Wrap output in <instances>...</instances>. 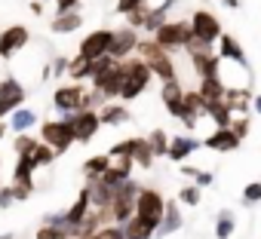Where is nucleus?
<instances>
[{
  "label": "nucleus",
  "instance_id": "obj_1",
  "mask_svg": "<svg viewBox=\"0 0 261 239\" xmlns=\"http://www.w3.org/2000/svg\"><path fill=\"white\" fill-rule=\"evenodd\" d=\"M139 58L148 65V71H151V77H157V80H163V83H172V80H178V71H175V58L166 52V49H160L151 37H142L139 40Z\"/></svg>",
  "mask_w": 261,
  "mask_h": 239
},
{
  "label": "nucleus",
  "instance_id": "obj_2",
  "mask_svg": "<svg viewBox=\"0 0 261 239\" xmlns=\"http://www.w3.org/2000/svg\"><path fill=\"white\" fill-rule=\"evenodd\" d=\"M123 68V86H120V101H136L148 86H151V71L139 55H129L126 62H120Z\"/></svg>",
  "mask_w": 261,
  "mask_h": 239
},
{
  "label": "nucleus",
  "instance_id": "obj_3",
  "mask_svg": "<svg viewBox=\"0 0 261 239\" xmlns=\"http://www.w3.org/2000/svg\"><path fill=\"white\" fill-rule=\"evenodd\" d=\"M37 132H40L37 141L53 147L56 154H65L74 144V126L68 123V120H43V123L37 126Z\"/></svg>",
  "mask_w": 261,
  "mask_h": 239
},
{
  "label": "nucleus",
  "instance_id": "obj_4",
  "mask_svg": "<svg viewBox=\"0 0 261 239\" xmlns=\"http://www.w3.org/2000/svg\"><path fill=\"white\" fill-rule=\"evenodd\" d=\"M163 208H166V196L157 190V187H139V196H136V218L148 221L154 230L160 227L163 221Z\"/></svg>",
  "mask_w": 261,
  "mask_h": 239
},
{
  "label": "nucleus",
  "instance_id": "obj_5",
  "mask_svg": "<svg viewBox=\"0 0 261 239\" xmlns=\"http://www.w3.org/2000/svg\"><path fill=\"white\" fill-rule=\"evenodd\" d=\"M139 187H142V184H136L133 178H129L126 184H120V187H114L111 221H114L117 227H123L129 218H136V196H139Z\"/></svg>",
  "mask_w": 261,
  "mask_h": 239
},
{
  "label": "nucleus",
  "instance_id": "obj_6",
  "mask_svg": "<svg viewBox=\"0 0 261 239\" xmlns=\"http://www.w3.org/2000/svg\"><path fill=\"white\" fill-rule=\"evenodd\" d=\"M191 37H194V34H191V25H188V22H172V19H169V22H163V25L154 31L151 40H154L160 49H166V52L172 55L175 49H185Z\"/></svg>",
  "mask_w": 261,
  "mask_h": 239
},
{
  "label": "nucleus",
  "instance_id": "obj_7",
  "mask_svg": "<svg viewBox=\"0 0 261 239\" xmlns=\"http://www.w3.org/2000/svg\"><path fill=\"white\" fill-rule=\"evenodd\" d=\"M188 25H191V34H194L200 43H206V46L218 43V37L224 34V31H221L218 16H215V13H209V10H197V13L188 19Z\"/></svg>",
  "mask_w": 261,
  "mask_h": 239
},
{
  "label": "nucleus",
  "instance_id": "obj_8",
  "mask_svg": "<svg viewBox=\"0 0 261 239\" xmlns=\"http://www.w3.org/2000/svg\"><path fill=\"white\" fill-rule=\"evenodd\" d=\"M62 120H68V123L74 126V141L77 144H89L95 135H98V129H101V123H98V110H77V113H68V116H62Z\"/></svg>",
  "mask_w": 261,
  "mask_h": 239
},
{
  "label": "nucleus",
  "instance_id": "obj_9",
  "mask_svg": "<svg viewBox=\"0 0 261 239\" xmlns=\"http://www.w3.org/2000/svg\"><path fill=\"white\" fill-rule=\"evenodd\" d=\"M83 98H86L83 83H65V86H59V89L53 92V107H56L62 116H68V113L83 110Z\"/></svg>",
  "mask_w": 261,
  "mask_h": 239
},
{
  "label": "nucleus",
  "instance_id": "obj_10",
  "mask_svg": "<svg viewBox=\"0 0 261 239\" xmlns=\"http://www.w3.org/2000/svg\"><path fill=\"white\" fill-rule=\"evenodd\" d=\"M25 98H28L25 86L13 74L4 77V83H0V120H7L10 113H16L19 107H25Z\"/></svg>",
  "mask_w": 261,
  "mask_h": 239
},
{
  "label": "nucleus",
  "instance_id": "obj_11",
  "mask_svg": "<svg viewBox=\"0 0 261 239\" xmlns=\"http://www.w3.org/2000/svg\"><path fill=\"white\" fill-rule=\"evenodd\" d=\"M111 37H114V28H98V31H89V34L80 40L77 55H80V58H86V62H95V58L108 55V49H111Z\"/></svg>",
  "mask_w": 261,
  "mask_h": 239
},
{
  "label": "nucleus",
  "instance_id": "obj_12",
  "mask_svg": "<svg viewBox=\"0 0 261 239\" xmlns=\"http://www.w3.org/2000/svg\"><path fill=\"white\" fill-rule=\"evenodd\" d=\"M139 40H142V37H139V31H133V28H114L108 58H114V62H126L129 55L139 49Z\"/></svg>",
  "mask_w": 261,
  "mask_h": 239
},
{
  "label": "nucleus",
  "instance_id": "obj_13",
  "mask_svg": "<svg viewBox=\"0 0 261 239\" xmlns=\"http://www.w3.org/2000/svg\"><path fill=\"white\" fill-rule=\"evenodd\" d=\"M31 40V31L25 25H10L0 31V58H13L19 49H25Z\"/></svg>",
  "mask_w": 261,
  "mask_h": 239
},
{
  "label": "nucleus",
  "instance_id": "obj_14",
  "mask_svg": "<svg viewBox=\"0 0 261 239\" xmlns=\"http://www.w3.org/2000/svg\"><path fill=\"white\" fill-rule=\"evenodd\" d=\"M120 86H123V68H120V62H117L111 71H105V74L92 77V92H98L105 101L120 98Z\"/></svg>",
  "mask_w": 261,
  "mask_h": 239
},
{
  "label": "nucleus",
  "instance_id": "obj_15",
  "mask_svg": "<svg viewBox=\"0 0 261 239\" xmlns=\"http://www.w3.org/2000/svg\"><path fill=\"white\" fill-rule=\"evenodd\" d=\"M221 62H227V65H237V68H249V62H246V52H243V46H240V40L233 37V34H221L218 37V52H215Z\"/></svg>",
  "mask_w": 261,
  "mask_h": 239
},
{
  "label": "nucleus",
  "instance_id": "obj_16",
  "mask_svg": "<svg viewBox=\"0 0 261 239\" xmlns=\"http://www.w3.org/2000/svg\"><path fill=\"white\" fill-rule=\"evenodd\" d=\"M221 101L230 113H252V86H227Z\"/></svg>",
  "mask_w": 261,
  "mask_h": 239
},
{
  "label": "nucleus",
  "instance_id": "obj_17",
  "mask_svg": "<svg viewBox=\"0 0 261 239\" xmlns=\"http://www.w3.org/2000/svg\"><path fill=\"white\" fill-rule=\"evenodd\" d=\"M200 144H203V147H209V151H215V154H230V151H237L243 141H240L230 129H212Z\"/></svg>",
  "mask_w": 261,
  "mask_h": 239
},
{
  "label": "nucleus",
  "instance_id": "obj_18",
  "mask_svg": "<svg viewBox=\"0 0 261 239\" xmlns=\"http://www.w3.org/2000/svg\"><path fill=\"white\" fill-rule=\"evenodd\" d=\"M89 208H92V202H89V190L86 187H80L77 190V196H74V202L68 205V212H65V221H68V227L71 230H77V224L89 215ZM74 239V236H71Z\"/></svg>",
  "mask_w": 261,
  "mask_h": 239
},
{
  "label": "nucleus",
  "instance_id": "obj_19",
  "mask_svg": "<svg viewBox=\"0 0 261 239\" xmlns=\"http://www.w3.org/2000/svg\"><path fill=\"white\" fill-rule=\"evenodd\" d=\"M200 147V141L197 138H191V135H175V138H169V151H166V157L172 160V163H188V157L194 154Z\"/></svg>",
  "mask_w": 261,
  "mask_h": 239
},
{
  "label": "nucleus",
  "instance_id": "obj_20",
  "mask_svg": "<svg viewBox=\"0 0 261 239\" xmlns=\"http://www.w3.org/2000/svg\"><path fill=\"white\" fill-rule=\"evenodd\" d=\"M181 224H185V218H181L178 202H175V199H166L163 221H160V227H157V233H154V236H172V233H178V230H181Z\"/></svg>",
  "mask_w": 261,
  "mask_h": 239
},
{
  "label": "nucleus",
  "instance_id": "obj_21",
  "mask_svg": "<svg viewBox=\"0 0 261 239\" xmlns=\"http://www.w3.org/2000/svg\"><path fill=\"white\" fill-rule=\"evenodd\" d=\"M191 65H194V71H197V77L200 80H218V55L212 52V49H206V52H197V55H191Z\"/></svg>",
  "mask_w": 261,
  "mask_h": 239
},
{
  "label": "nucleus",
  "instance_id": "obj_22",
  "mask_svg": "<svg viewBox=\"0 0 261 239\" xmlns=\"http://www.w3.org/2000/svg\"><path fill=\"white\" fill-rule=\"evenodd\" d=\"M181 95H185V89H181V80H172V83H163L160 86V98H163V104H166V113L169 116H181Z\"/></svg>",
  "mask_w": 261,
  "mask_h": 239
},
{
  "label": "nucleus",
  "instance_id": "obj_23",
  "mask_svg": "<svg viewBox=\"0 0 261 239\" xmlns=\"http://www.w3.org/2000/svg\"><path fill=\"white\" fill-rule=\"evenodd\" d=\"M37 126H40L37 123V113L31 107H19L16 113H10V123H7V129H13L16 135H25V132L37 129Z\"/></svg>",
  "mask_w": 261,
  "mask_h": 239
},
{
  "label": "nucleus",
  "instance_id": "obj_24",
  "mask_svg": "<svg viewBox=\"0 0 261 239\" xmlns=\"http://www.w3.org/2000/svg\"><path fill=\"white\" fill-rule=\"evenodd\" d=\"M129 120H133V113L126 110V104H105L98 110V123L101 126H123Z\"/></svg>",
  "mask_w": 261,
  "mask_h": 239
},
{
  "label": "nucleus",
  "instance_id": "obj_25",
  "mask_svg": "<svg viewBox=\"0 0 261 239\" xmlns=\"http://www.w3.org/2000/svg\"><path fill=\"white\" fill-rule=\"evenodd\" d=\"M133 163H136L139 169H145V172L154 169V151H151L148 138H142V135L133 138Z\"/></svg>",
  "mask_w": 261,
  "mask_h": 239
},
{
  "label": "nucleus",
  "instance_id": "obj_26",
  "mask_svg": "<svg viewBox=\"0 0 261 239\" xmlns=\"http://www.w3.org/2000/svg\"><path fill=\"white\" fill-rule=\"evenodd\" d=\"M83 28V16L80 13H65V16H53L49 22V31L53 34H74Z\"/></svg>",
  "mask_w": 261,
  "mask_h": 239
},
{
  "label": "nucleus",
  "instance_id": "obj_27",
  "mask_svg": "<svg viewBox=\"0 0 261 239\" xmlns=\"http://www.w3.org/2000/svg\"><path fill=\"white\" fill-rule=\"evenodd\" d=\"M154 233L157 230L148 221H142V218H129L123 224V239H154Z\"/></svg>",
  "mask_w": 261,
  "mask_h": 239
},
{
  "label": "nucleus",
  "instance_id": "obj_28",
  "mask_svg": "<svg viewBox=\"0 0 261 239\" xmlns=\"http://www.w3.org/2000/svg\"><path fill=\"white\" fill-rule=\"evenodd\" d=\"M34 160L28 157H16V169H13V181L10 184H34Z\"/></svg>",
  "mask_w": 261,
  "mask_h": 239
},
{
  "label": "nucleus",
  "instance_id": "obj_29",
  "mask_svg": "<svg viewBox=\"0 0 261 239\" xmlns=\"http://www.w3.org/2000/svg\"><path fill=\"white\" fill-rule=\"evenodd\" d=\"M65 77H68V80H74V83L92 80V62H86V58L74 55V58L68 62V71H65Z\"/></svg>",
  "mask_w": 261,
  "mask_h": 239
},
{
  "label": "nucleus",
  "instance_id": "obj_30",
  "mask_svg": "<svg viewBox=\"0 0 261 239\" xmlns=\"http://www.w3.org/2000/svg\"><path fill=\"white\" fill-rule=\"evenodd\" d=\"M233 230H237V218H233V212H230V208H221V212L215 215V239H230Z\"/></svg>",
  "mask_w": 261,
  "mask_h": 239
},
{
  "label": "nucleus",
  "instance_id": "obj_31",
  "mask_svg": "<svg viewBox=\"0 0 261 239\" xmlns=\"http://www.w3.org/2000/svg\"><path fill=\"white\" fill-rule=\"evenodd\" d=\"M181 175H188L200 190L203 187H212V181H215V172L212 169H197V166H188V163H181Z\"/></svg>",
  "mask_w": 261,
  "mask_h": 239
},
{
  "label": "nucleus",
  "instance_id": "obj_32",
  "mask_svg": "<svg viewBox=\"0 0 261 239\" xmlns=\"http://www.w3.org/2000/svg\"><path fill=\"white\" fill-rule=\"evenodd\" d=\"M197 92H200L203 101H221V98H224V83L215 80V77H212V80H200Z\"/></svg>",
  "mask_w": 261,
  "mask_h": 239
},
{
  "label": "nucleus",
  "instance_id": "obj_33",
  "mask_svg": "<svg viewBox=\"0 0 261 239\" xmlns=\"http://www.w3.org/2000/svg\"><path fill=\"white\" fill-rule=\"evenodd\" d=\"M108 166H111V157H108V154H95V157H89V160L83 163V175H86V178H101Z\"/></svg>",
  "mask_w": 261,
  "mask_h": 239
},
{
  "label": "nucleus",
  "instance_id": "obj_34",
  "mask_svg": "<svg viewBox=\"0 0 261 239\" xmlns=\"http://www.w3.org/2000/svg\"><path fill=\"white\" fill-rule=\"evenodd\" d=\"M148 138V144H151V151H154V160L157 157H166V151H169V135L163 132V129H151V135H145Z\"/></svg>",
  "mask_w": 261,
  "mask_h": 239
},
{
  "label": "nucleus",
  "instance_id": "obj_35",
  "mask_svg": "<svg viewBox=\"0 0 261 239\" xmlns=\"http://www.w3.org/2000/svg\"><path fill=\"white\" fill-rule=\"evenodd\" d=\"M240 141L243 138H249V129H252V113H233V120H230V126H227Z\"/></svg>",
  "mask_w": 261,
  "mask_h": 239
},
{
  "label": "nucleus",
  "instance_id": "obj_36",
  "mask_svg": "<svg viewBox=\"0 0 261 239\" xmlns=\"http://www.w3.org/2000/svg\"><path fill=\"white\" fill-rule=\"evenodd\" d=\"M178 202H181V205H200V202H203V190H200L197 184H185V187L178 190Z\"/></svg>",
  "mask_w": 261,
  "mask_h": 239
},
{
  "label": "nucleus",
  "instance_id": "obj_37",
  "mask_svg": "<svg viewBox=\"0 0 261 239\" xmlns=\"http://www.w3.org/2000/svg\"><path fill=\"white\" fill-rule=\"evenodd\" d=\"M13 147H16V157H28V154H34V147H37V138H34L31 132H25V135H16Z\"/></svg>",
  "mask_w": 261,
  "mask_h": 239
},
{
  "label": "nucleus",
  "instance_id": "obj_38",
  "mask_svg": "<svg viewBox=\"0 0 261 239\" xmlns=\"http://www.w3.org/2000/svg\"><path fill=\"white\" fill-rule=\"evenodd\" d=\"M59 154L53 151V147H46V144H40L37 141V147H34V154H31V160H34V166L40 169V166H53V160H56Z\"/></svg>",
  "mask_w": 261,
  "mask_h": 239
},
{
  "label": "nucleus",
  "instance_id": "obj_39",
  "mask_svg": "<svg viewBox=\"0 0 261 239\" xmlns=\"http://www.w3.org/2000/svg\"><path fill=\"white\" fill-rule=\"evenodd\" d=\"M166 16H169L166 10H151V13H148V19H145V25H142V31H148V34H151V31H157L163 22H169Z\"/></svg>",
  "mask_w": 261,
  "mask_h": 239
},
{
  "label": "nucleus",
  "instance_id": "obj_40",
  "mask_svg": "<svg viewBox=\"0 0 261 239\" xmlns=\"http://www.w3.org/2000/svg\"><path fill=\"white\" fill-rule=\"evenodd\" d=\"M261 202V181H252L243 187V205H255Z\"/></svg>",
  "mask_w": 261,
  "mask_h": 239
},
{
  "label": "nucleus",
  "instance_id": "obj_41",
  "mask_svg": "<svg viewBox=\"0 0 261 239\" xmlns=\"http://www.w3.org/2000/svg\"><path fill=\"white\" fill-rule=\"evenodd\" d=\"M108 157H111V160H117V157H133V138H126V141H117V144L108 151Z\"/></svg>",
  "mask_w": 261,
  "mask_h": 239
},
{
  "label": "nucleus",
  "instance_id": "obj_42",
  "mask_svg": "<svg viewBox=\"0 0 261 239\" xmlns=\"http://www.w3.org/2000/svg\"><path fill=\"white\" fill-rule=\"evenodd\" d=\"M10 190L16 202H28V196H34V184H10Z\"/></svg>",
  "mask_w": 261,
  "mask_h": 239
},
{
  "label": "nucleus",
  "instance_id": "obj_43",
  "mask_svg": "<svg viewBox=\"0 0 261 239\" xmlns=\"http://www.w3.org/2000/svg\"><path fill=\"white\" fill-rule=\"evenodd\" d=\"M92 239H123V227H117V224H108V227L95 230V233H92Z\"/></svg>",
  "mask_w": 261,
  "mask_h": 239
},
{
  "label": "nucleus",
  "instance_id": "obj_44",
  "mask_svg": "<svg viewBox=\"0 0 261 239\" xmlns=\"http://www.w3.org/2000/svg\"><path fill=\"white\" fill-rule=\"evenodd\" d=\"M68 62H71V58H65V55H53L49 74H53V77H65V71H68Z\"/></svg>",
  "mask_w": 261,
  "mask_h": 239
},
{
  "label": "nucleus",
  "instance_id": "obj_45",
  "mask_svg": "<svg viewBox=\"0 0 261 239\" xmlns=\"http://www.w3.org/2000/svg\"><path fill=\"white\" fill-rule=\"evenodd\" d=\"M34 239H68V236H65L62 230H56V227H46V224H43V227H37Z\"/></svg>",
  "mask_w": 261,
  "mask_h": 239
},
{
  "label": "nucleus",
  "instance_id": "obj_46",
  "mask_svg": "<svg viewBox=\"0 0 261 239\" xmlns=\"http://www.w3.org/2000/svg\"><path fill=\"white\" fill-rule=\"evenodd\" d=\"M142 4H145V0H117V13L120 16H129L133 10H139Z\"/></svg>",
  "mask_w": 261,
  "mask_h": 239
},
{
  "label": "nucleus",
  "instance_id": "obj_47",
  "mask_svg": "<svg viewBox=\"0 0 261 239\" xmlns=\"http://www.w3.org/2000/svg\"><path fill=\"white\" fill-rule=\"evenodd\" d=\"M16 199H13V190H10V184H4L0 187V208H10Z\"/></svg>",
  "mask_w": 261,
  "mask_h": 239
},
{
  "label": "nucleus",
  "instance_id": "obj_48",
  "mask_svg": "<svg viewBox=\"0 0 261 239\" xmlns=\"http://www.w3.org/2000/svg\"><path fill=\"white\" fill-rule=\"evenodd\" d=\"M31 13L34 16H43V0H31Z\"/></svg>",
  "mask_w": 261,
  "mask_h": 239
},
{
  "label": "nucleus",
  "instance_id": "obj_49",
  "mask_svg": "<svg viewBox=\"0 0 261 239\" xmlns=\"http://www.w3.org/2000/svg\"><path fill=\"white\" fill-rule=\"evenodd\" d=\"M252 110L261 113V95H252Z\"/></svg>",
  "mask_w": 261,
  "mask_h": 239
},
{
  "label": "nucleus",
  "instance_id": "obj_50",
  "mask_svg": "<svg viewBox=\"0 0 261 239\" xmlns=\"http://www.w3.org/2000/svg\"><path fill=\"white\" fill-rule=\"evenodd\" d=\"M221 7H227V10H237V7H240V0H221Z\"/></svg>",
  "mask_w": 261,
  "mask_h": 239
},
{
  "label": "nucleus",
  "instance_id": "obj_51",
  "mask_svg": "<svg viewBox=\"0 0 261 239\" xmlns=\"http://www.w3.org/2000/svg\"><path fill=\"white\" fill-rule=\"evenodd\" d=\"M4 132H7V120H0V141H4Z\"/></svg>",
  "mask_w": 261,
  "mask_h": 239
},
{
  "label": "nucleus",
  "instance_id": "obj_52",
  "mask_svg": "<svg viewBox=\"0 0 261 239\" xmlns=\"http://www.w3.org/2000/svg\"><path fill=\"white\" fill-rule=\"evenodd\" d=\"M0 239H13V236H10V233H0Z\"/></svg>",
  "mask_w": 261,
  "mask_h": 239
}]
</instances>
